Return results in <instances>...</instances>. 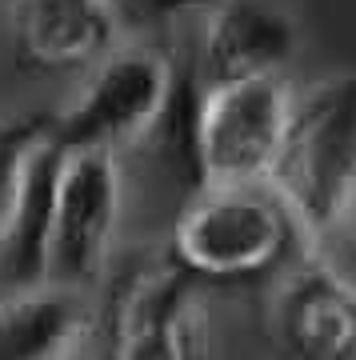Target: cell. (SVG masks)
<instances>
[{
	"instance_id": "30bf717a",
	"label": "cell",
	"mask_w": 356,
	"mask_h": 360,
	"mask_svg": "<svg viewBox=\"0 0 356 360\" xmlns=\"http://www.w3.org/2000/svg\"><path fill=\"white\" fill-rule=\"evenodd\" d=\"M84 324L89 312L77 288H8L0 296V360H68Z\"/></svg>"
},
{
	"instance_id": "5b68a950",
	"label": "cell",
	"mask_w": 356,
	"mask_h": 360,
	"mask_svg": "<svg viewBox=\"0 0 356 360\" xmlns=\"http://www.w3.org/2000/svg\"><path fill=\"white\" fill-rule=\"evenodd\" d=\"M293 220L268 184L196 188L172 224V257L180 269L208 281L253 276L284 252Z\"/></svg>"
},
{
	"instance_id": "9c48e42d",
	"label": "cell",
	"mask_w": 356,
	"mask_h": 360,
	"mask_svg": "<svg viewBox=\"0 0 356 360\" xmlns=\"http://www.w3.org/2000/svg\"><path fill=\"white\" fill-rule=\"evenodd\" d=\"M272 333L293 360H356V296L308 257L272 296Z\"/></svg>"
},
{
	"instance_id": "8992f818",
	"label": "cell",
	"mask_w": 356,
	"mask_h": 360,
	"mask_svg": "<svg viewBox=\"0 0 356 360\" xmlns=\"http://www.w3.org/2000/svg\"><path fill=\"white\" fill-rule=\"evenodd\" d=\"M204 84L232 77H288L300 56V20L284 0H212L196 28Z\"/></svg>"
},
{
	"instance_id": "6da1fadb",
	"label": "cell",
	"mask_w": 356,
	"mask_h": 360,
	"mask_svg": "<svg viewBox=\"0 0 356 360\" xmlns=\"http://www.w3.org/2000/svg\"><path fill=\"white\" fill-rule=\"evenodd\" d=\"M268 188L300 245L356 205V72L296 84L288 141Z\"/></svg>"
},
{
	"instance_id": "7a4b0ae2",
	"label": "cell",
	"mask_w": 356,
	"mask_h": 360,
	"mask_svg": "<svg viewBox=\"0 0 356 360\" xmlns=\"http://www.w3.org/2000/svg\"><path fill=\"white\" fill-rule=\"evenodd\" d=\"M293 77H232L201 89L192 156L204 188L268 184L293 124Z\"/></svg>"
},
{
	"instance_id": "277c9868",
	"label": "cell",
	"mask_w": 356,
	"mask_h": 360,
	"mask_svg": "<svg viewBox=\"0 0 356 360\" xmlns=\"http://www.w3.org/2000/svg\"><path fill=\"white\" fill-rule=\"evenodd\" d=\"M125 217V156L113 148H61L52 184L44 284L84 292L101 281Z\"/></svg>"
},
{
	"instance_id": "3957f363",
	"label": "cell",
	"mask_w": 356,
	"mask_h": 360,
	"mask_svg": "<svg viewBox=\"0 0 356 360\" xmlns=\"http://www.w3.org/2000/svg\"><path fill=\"white\" fill-rule=\"evenodd\" d=\"M177 89V65L165 49L120 40L108 56L84 68L68 92L52 136L61 148H113L125 156L160 129Z\"/></svg>"
},
{
	"instance_id": "ba28073f",
	"label": "cell",
	"mask_w": 356,
	"mask_h": 360,
	"mask_svg": "<svg viewBox=\"0 0 356 360\" xmlns=\"http://www.w3.org/2000/svg\"><path fill=\"white\" fill-rule=\"evenodd\" d=\"M16 44L32 65L84 72L128 40L116 0H8Z\"/></svg>"
},
{
	"instance_id": "52a82bcc",
	"label": "cell",
	"mask_w": 356,
	"mask_h": 360,
	"mask_svg": "<svg viewBox=\"0 0 356 360\" xmlns=\"http://www.w3.org/2000/svg\"><path fill=\"white\" fill-rule=\"evenodd\" d=\"M192 272L153 264L116 296L108 360H192Z\"/></svg>"
},
{
	"instance_id": "8fae6325",
	"label": "cell",
	"mask_w": 356,
	"mask_h": 360,
	"mask_svg": "<svg viewBox=\"0 0 356 360\" xmlns=\"http://www.w3.org/2000/svg\"><path fill=\"white\" fill-rule=\"evenodd\" d=\"M305 252L356 296V205L312 240H305Z\"/></svg>"
}]
</instances>
